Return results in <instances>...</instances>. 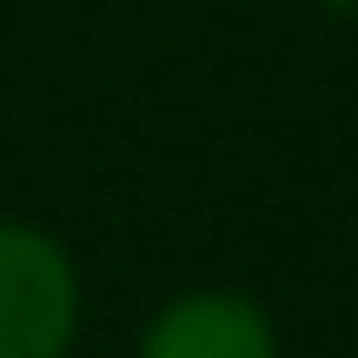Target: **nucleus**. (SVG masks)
<instances>
[{
  "label": "nucleus",
  "instance_id": "1",
  "mask_svg": "<svg viewBox=\"0 0 358 358\" xmlns=\"http://www.w3.org/2000/svg\"><path fill=\"white\" fill-rule=\"evenodd\" d=\"M80 338V272L60 239L0 219V358H66Z\"/></svg>",
  "mask_w": 358,
  "mask_h": 358
},
{
  "label": "nucleus",
  "instance_id": "2",
  "mask_svg": "<svg viewBox=\"0 0 358 358\" xmlns=\"http://www.w3.org/2000/svg\"><path fill=\"white\" fill-rule=\"evenodd\" d=\"M140 358H279V332L245 292L206 285L153 312Z\"/></svg>",
  "mask_w": 358,
  "mask_h": 358
}]
</instances>
